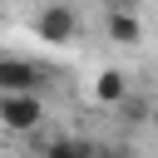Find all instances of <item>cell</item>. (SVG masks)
I'll use <instances>...</instances> for the list:
<instances>
[{
	"mask_svg": "<svg viewBox=\"0 0 158 158\" xmlns=\"http://www.w3.org/2000/svg\"><path fill=\"white\" fill-rule=\"evenodd\" d=\"M94 158H114V153H99V148H94Z\"/></svg>",
	"mask_w": 158,
	"mask_h": 158,
	"instance_id": "obj_8",
	"label": "cell"
},
{
	"mask_svg": "<svg viewBox=\"0 0 158 158\" xmlns=\"http://www.w3.org/2000/svg\"><path fill=\"white\" fill-rule=\"evenodd\" d=\"M94 99H99V104H123V99H128V74H123V69H104V74L94 79Z\"/></svg>",
	"mask_w": 158,
	"mask_h": 158,
	"instance_id": "obj_5",
	"label": "cell"
},
{
	"mask_svg": "<svg viewBox=\"0 0 158 158\" xmlns=\"http://www.w3.org/2000/svg\"><path fill=\"white\" fill-rule=\"evenodd\" d=\"M44 158H94V148H89V143H79V138H59V143H49V148H44Z\"/></svg>",
	"mask_w": 158,
	"mask_h": 158,
	"instance_id": "obj_6",
	"label": "cell"
},
{
	"mask_svg": "<svg viewBox=\"0 0 158 158\" xmlns=\"http://www.w3.org/2000/svg\"><path fill=\"white\" fill-rule=\"evenodd\" d=\"M153 128H158V109H153Z\"/></svg>",
	"mask_w": 158,
	"mask_h": 158,
	"instance_id": "obj_9",
	"label": "cell"
},
{
	"mask_svg": "<svg viewBox=\"0 0 158 158\" xmlns=\"http://www.w3.org/2000/svg\"><path fill=\"white\" fill-rule=\"evenodd\" d=\"M0 94H40V69L20 54L0 59Z\"/></svg>",
	"mask_w": 158,
	"mask_h": 158,
	"instance_id": "obj_3",
	"label": "cell"
},
{
	"mask_svg": "<svg viewBox=\"0 0 158 158\" xmlns=\"http://www.w3.org/2000/svg\"><path fill=\"white\" fill-rule=\"evenodd\" d=\"M104 35L114 44H143V20L138 15H104Z\"/></svg>",
	"mask_w": 158,
	"mask_h": 158,
	"instance_id": "obj_4",
	"label": "cell"
},
{
	"mask_svg": "<svg viewBox=\"0 0 158 158\" xmlns=\"http://www.w3.org/2000/svg\"><path fill=\"white\" fill-rule=\"evenodd\" d=\"M104 15H138V0H99Z\"/></svg>",
	"mask_w": 158,
	"mask_h": 158,
	"instance_id": "obj_7",
	"label": "cell"
},
{
	"mask_svg": "<svg viewBox=\"0 0 158 158\" xmlns=\"http://www.w3.org/2000/svg\"><path fill=\"white\" fill-rule=\"evenodd\" d=\"M0 123L10 133H35L44 123V104L40 94H0Z\"/></svg>",
	"mask_w": 158,
	"mask_h": 158,
	"instance_id": "obj_2",
	"label": "cell"
},
{
	"mask_svg": "<svg viewBox=\"0 0 158 158\" xmlns=\"http://www.w3.org/2000/svg\"><path fill=\"white\" fill-rule=\"evenodd\" d=\"M79 30H84V20H79V10H74V5H64V0L40 5V15H35V40H40V44L64 49V44H74V40H79Z\"/></svg>",
	"mask_w": 158,
	"mask_h": 158,
	"instance_id": "obj_1",
	"label": "cell"
}]
</instances>
